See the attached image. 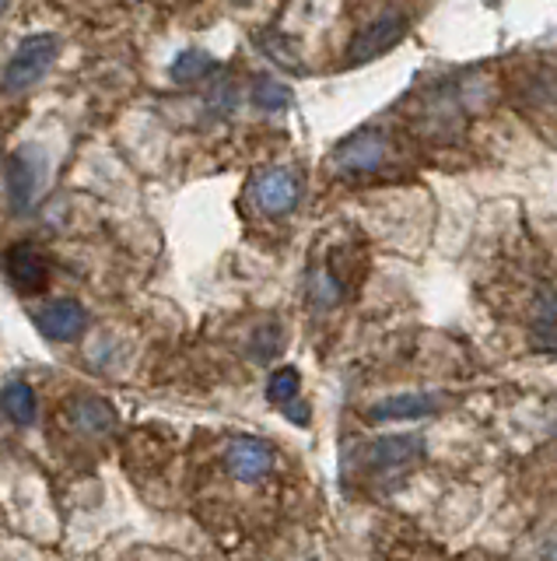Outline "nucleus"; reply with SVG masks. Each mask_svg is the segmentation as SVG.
Masks as SVG:
<instances>
[{
	"label": "nucleus",
	"instance_id": "18",
	"mask_svg": "<svg viewBox=\"0 0 557 561\" xmlns=\"http://www.w3.org/2000/svg\"><path fill=\"white\" fill-rule=\"evenodd\" d=\"M285 414H288L291 421H299V425H309V408H299L294 400L285 403Z\"/></svg>",
	"mask_w": 557,
	"mask_h": 561
},
{
	"label": "nucleus",
	"instance_id": "16",
	"mask_svg": "<svg viewBox=\"0 0 557 561\" xmlns=\"http://www.w3.org/2000/svg\"><path fill=\"white\" fill-rule=\"evenodd\" d=\"M340 280L329 274V271H312L309 274V302L316 306V309H329V306H337L340 302Z\"/></svg>",
	"mask_w": 557,
	"mask_h": 561
},
{
	"label": "nucleus",
	"instance_id": "12",
	"mask_svg": "<svg viewBox=\"0 0 557 561\" xmlns=\"http://www.w3.org/2000/svg\"><path fill=\"white\" fill-rule=\"evenodd\" d=\"M0 408H4V414L14 425H36L39 403L28 382H8L4 390H0Z\"/></svg>",
	"mask_w": 557,
	"mask_h": 561
},
{
	"label": "nucleus",
	"instance_id": "4",
	"mask_svg": "<svg viewBox=\"0 0 557 561\" xmlns=\"http://www.w3.org/2000/svg\"><path fill=\"white\" fill-rule=\"evenodd\" d=\"M421 456H425L421 435H382V438H375V443L364 446L361 463L372 473H379V478H390V473L414 467Z\"/></svg>",
	"mask_w": 557,
	"mask_h": 561
},
{
	"label": "nucleus",
	"instance_id": "2",
	"mask_svg": "<svg viewBox=\"0 0 557 561\" xmlns=\"http://www.w3.org/2000/svg\"><path fill=\"white\" fill-rule=\"evenodd\" d=\"M49 158L39 145H25L8 158V201L14 215H32L46 186Z\"/></svg>",
	"mask_w": 557,
	"mask_h": 561
},
{
	"label": "nucleus",
	"instance_id": "13",
	"mask_svg": "<svg viewBox=\"0 0 557 561\" xmlns=\"http://www.w3.org/2000/svg\"><path fill=\"white\" fill-rule=\"evenodd\" d=\"M211 70H218L211 53H207V49H186V53H179L176 60H172L169 78L176 84H197V81H204L207 75H211Z\"/></svg>",
	"mask_w": 557,
	"mask_h": 561
},
{
	"label": "nucleus",
	"instance_id": "15",
	"mask_svg": "<svg viewBox=\"0 0 557 561\" xmlns=\"http://www.w3.org/2000/svg\"><path fill=\"white\" fill-rule=\"evenodd\" d=\"M253 43H256L259 49H264L274 64H281L285 70H291V75H305L302 57L288 46L285 35H277V32H270V35H267V32H256V35H253Z\"/></svg>",
	"mask_w": 557,
	"mask_h": 561
},
{
	"label": "nucleus",
	"instance_id": "3",
	"mask_svg": "<svg viewBox=\"0 0 557 561\" xmlns=\"http://www.w3.org/2000/svg\"><path fill=\"white\" fill-rule=\"evenodd\" d=\"M246 197L264 210V215L281 218L288 210L299 207V201H302V175L285 165L259 169L246 186Z\"/></svg>",
	"mask_w": 557,
	"mask_h": 561
},
{
	"label": "nucleus",
	"instance_id": "8",
	"mask_svg": "<svg viewBox=\"0 0 557 561\" xmlns=\"http://www.w3.org/2000/svg\"><path fill=\"white\" fill-rule=\"evenodd\" d=\"M89 323V312H84L81 302L74 298H54V302H46L39 312H36V327L46 333L49 341H74L78 333Z\"/></svg>",
	"mask_w": 557,
	"mask_h": 561
},
{
	"label": "nucleus",
	"instance_id": "1",
	"mask_svg": "<svg viewBox=\"0 0 557 561\" xmlns=\"http://www.w3.org/2000/svg\"><path fill=\"white\" fill-rule=\"evenodd\" d=\"M60 53V39L49 32H39V35H25L14 49V57L8 60L4 75H0V92L4 95H19V92H28L32 84H39L46 78V70L54 67Z\"/></svg>",
	"mask_w": 557,
	"mask_h": 561
},
{
	"label": "nucleus",
	"instance_id": "9",
	"mask_svg": "<svg viewBox=\"0 0 557 561\" xmlns=\"http://www.w3.org/2000/svg\"><path fill=\"white\" fill-rule=\"evenodd\" d=\"M46 274H49L46 271V256L32 242H19V245H11V250H8V277L22 295L43 291L46 288Z\"/></svg>",
	"mask_w": 557,
	"mask_h": 561
},
{
	"label": "nucleus",
	"instance_id": "11",
	"mask_svg": "<svg viewBox=\"0 0 557 561\" xmlns=\"http://www.w3.org/2000/svg\"><path fill=\"white\" fill-rule=\"evenodd\" d=\"M67 417H71V425L84 435H106L113 432L116 425V411L113 403L98 400V397H78L67 403Z\"/></svg>",
	"mask_w": 557,
	"mask_h": 561
},
{
	"label": "nucleus",
	"instance_id": "19",
	"mask_svg": "<svg viewBox=\"0 0 557 561\" xmlns=\"http://www.w3.org/2000/svg\"><path fill=\"white\" fill-rule=\"evenodd\" d=\"M8 8V0H0V11H4Z\"/></svg>",
	"mask_w": 557,
	"mask_h": 561
},
{
	"label": "nucleus",
	"instance_id": "14",
	"mask_svg": "<svg viewBox=\"0 0 557 561\" xmlns=\"http://www.w3.org/2000/svg\"><path fill=\"white\" fill-rule=\"evenodd\" d=\"M253 105L264 113H281L291 105V88L285 81H274L270 75H259L253 81Z\"/></svg>",
	"mask_w": 557,
	"mask_h": 561
},
{
	"label": "nucleus",
	"instance_id": "5",
	"mask_svg": "<svg viewBox=\"0 0 557 561\" xmlns=\"http://www.w3.org/2000/svg\"><path fill=\"white\" fill-rule=\"evenodd\" d=\"M404 32H407V18L404 14H382V18H375V22H369L355 35L351 46H347V60L369 64V60L382 57V53L393 49L399 39H404Z\"/></svg>",
	"mask_w": 557,
	"mask_h": 561
},
{
	"label": "nucleus",
	"instance_id": "17",
	"mask_svg": "<svg viewBox=\"0 0 557 561\" xmlns=\"http://www.w3.org/2000/svg\"><path fill=\"white\" fill-rule=\"evenodd\" d=\"M299 390H302V379L294 368H277L267 379V400L277 403V408H285L288 400H299Z\"/></svg>",
	"mask_w": 557,
	"mask_h": 561
},
{
	"label": "nucleus",
	"instance_id": "6",
	"mask_svg": "<svg viewBox=\"0 0 557 561\" xmlns=\"http://www.w3.org/2000/svg\"><path fill=\"white\" fill-rule=\"evenodd\" d=\"M386 148H390V140H386V134L382 130H358V134H351L344 140V145L334 151V165L340 169V172H375L382 162H386Z\"/></svg>",
	"mask_w": 557,
	"mask_h": 561
},
{
	"label": "nucleus",
	"instance_id": "10",
	"mask_svg": "<svg viewBox=\"0 0 557 561\" xmlns=\"http://www.w3.org/2000/svg\"><path fill=\"white\" fill-rule=\"evenodd\" d=\"M439 411H442V400L434 393H396L375 403V408H369V417L372 421H417Z\"/></svg>",
	"mask_w": 557,
	"mask_h": 561
},
{
	"label": "nucleus",
	"instance_id": "7",
	"mask_svg": "<svg viewBox=\"0 0 557 561\" xmlns=\"http://www.w3.org/2000/svg\"><path fill=\"white\" fill-rule=\"evenodd\" d=\"M224 467H229L235 481L253 484L274 470V446L264 443V438H253V435L232 438L229 449H224Z\"/></svg>",
	"mask_w": 557,
	"mask_h": 561
}]
</instances>
